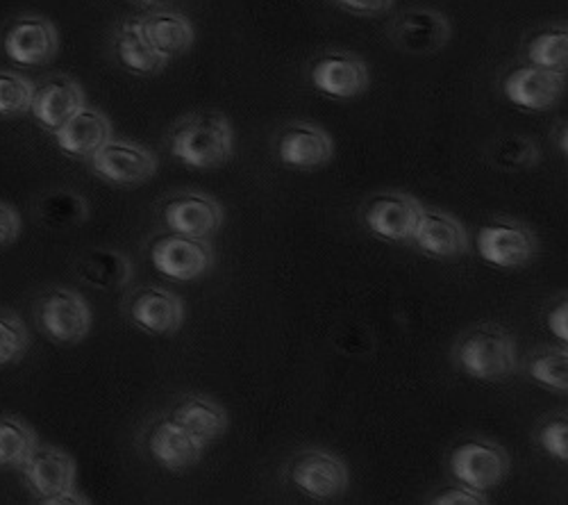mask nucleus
I'll return each instance as SVG.
<instances>
[{
  "instance_id": "obj_38",
  "label": "nucleus",
  "mask_w": 568,
  "mask_h": 505,
  "mask_svg": "<svg viewBox=\"0 0 568 505\" xmlns=\"http://www.w3.org/2000/svg\"><path fill=\"white\" fill-rule=\"evenodd\" d=\"M45 505H87V503H91L87 496H80V492L73 487V489H67V492H62V494H58V496H51V498H45L43 501Z\"/></svg>"
},
{
  "instance_id": "obj_11",
  "label": "nucleus",
  "mask_w": 568,
  "mask_h": 505,
  "mask_svg": "<svg viewBox=\"0 0 568 505\" xmlns=\"http://www.w3.org/2000/svg\"><path fill=\"white\" fill-rule=\"evenodd\" d=\"M310 82L323 97L335 101L359 99L371 84L368 64L346 51H333L321 55L310 69Z\"/></svg>"
},
{
  "instance_id": "obj_30",
  "label": "nucleus",
  "mask_w": 568,
  "mask_h": 505,
  "mask_svg": "<svg viewBox=\"0 0 568 505\" xmlns=\"http://www.w3.org/2000/svg\"><path fill=\"white\" fill-rule=\"evenodd\" d=\"M528 374L552 392L568 390V353L566 349H548L528 362Z\"/></svg>"
},
{
  "instance_id": "obj_16",
  "label": "nucleus",
  "mask_w": 568,
  "mask_h": 505,
  "mask_svg": "<svg viewBox=\"0 0 568 505\" xmlns=\"http://www.w3.org/2000/svg\"><path fill=\"white\" fill-rule=\"evenodd\" d=\"M84 105V89L78 80L71 75H51L34 84L30 114L41 130L55 134Z\"/></svg>"
},
{
  "instance_id": "obj_32",
  "label": "nucleus",
  "mask_w": 568,
  "mask_h": 505,
  "mask_svg": "<svg viewBox=\"0 0 568 505\" xmlns=\"http://www.w3.org/2000/svg\"><path fill=\"white\" fill-rule=\"evenodd\" d=\"M491 160L500 169H530L539 162V151L528 137H505L494 147Z\"/></svg>"
},
{
  "instance_id": "obj_24",
  "label": "nucleus",
  "mask_w": 568,
  "mask_h": 505,
  "mask_svg": "<svg viewBox=\"0 0 568 505\" xmlns=\"http://www.w3.org/2000/svg\"><path fill=\"white\" fill-rule=\"evenodd\" d=\"M141 26H144V32L155 46V51L162 53L169 62L184 55L196 41L194 23L173 10H160L141 17Z\"/></svg>"
},
{
  "instance_id": "obj_25",
  "label": "nucleus",
  "mask_w": 568,
  "mask_h": 505,
  "mask_svg": "<svg viewBox=\"0 0 568 505\" xmlns=\"http://www.w3.org/2000/svg\"><path fill=\"white\" fill-rule=\"evenodd\" d=\"M80 279L97 290H123L132 281V262L125 253L93 249L78 262Z\"/></svg>"
},
{
  "instance_id": "obj_37",
  "label": "nucleus",
  "mask_w": 568,
  "mask_h": 505,
  "mask_svg": "<svg viewBox=\"0 0 568 505\" xmlns=\"http://www.w3.org/2000/svg\"><path fill=\"white\" fill-rule=\"evenodd\" d=\"M546 324L557 340H561V342L568 340V303H566V299L546 314Z\"/></svg>"
},
{
  "instance_id": "obj_10",
  "label": "nucleus",
  "mask_w": 568,
  "mask_h": 505,
  "mask_svg": "<svg viewBox=\"0 0 568 505\" xmlns=\"http://www.w3.org/2000/svg\"><path fill=\"white\" fill-rule=\"evenodd\" d=\"M151 262L166 279L189 283L214 266V249L207 240L171 233L151 246Z\"/></svg>"
},
{
  "instance_id": "obj_9",
  "label": "nucleus",
  "mask_w": 568,
  "mask_h": 505,
  "mask_svg": "<svg viewBox=\"0 0 568 505\" xmlns=\"http://www.w3.org/2000/svg\"><path fill=\"white\" fill-rule=\"evenodd\" d=\"M423 205L403 192L375 194L364 203L362 219L368 231L387 242L407 244L414 240Z\"/></svg>"
},
{
  "instance_id": "obj_22",
  "label": "nucleus",
  "mask_w": 568,
  "mask_h": 505,
  "mask_svg": "<svg viewBox=\"0 0 568 505\" xmlns=\"http://www.w3.org/2000/svg\"><path fill=\"white\" fill-rule=\"evenodd\" d=\"M114 53L119 64L134 75H158L169 64V60L155 51L139 17L128 19L116 28Z\"/></svg>"
},
{
  "instance_id": "obj_8",
  "label": "nucleus",
  "mask_w": 568,
  "mask_h": 505,
  "mask_svg": "<svg viewBox=\"0 0 568 505\" xmlns=\"http://www.w3.org/2000/svg\"><path fill=\"white\" fill-rule=\"evenodd\" d=\"M3 51L17 67H45L60 51V34L53 21L23 14L10 23L3 37Z\"/></svg>"
},
{
  "instance_id": "obj_26",
  "label": "nucleus",
  "mask_w": 568,
  "mask_h": 505,
  "mask_svg": "<svg viewBox=\"0 0 568 505\" xmlns=\"http://www.w3.org/2000/svg\"><path fill=\"white\" fill-rule=\"evenodd\" d=\"M37 448V433L19 417L0 415V469H21Z\"/></svg>"
},
{
  "instance_id": "obj_31",
  "label": "nucleus",
  "mask_w": 568,
  "mask_h": 505,
  "mask_svg": "<svg viewBox=\"0 0 568 505\" xmlns=\"http://www.w3.org/2000/svg\"><path fill=\"white\" fill-rule=\"evenodd\" d=\"M30 349V331L23 319L10 310H0V366L19 362Z\"/></svg>"
},
{
  "instance_id": "obj_20",
  "label": "nucleus",
  "mask_w": 568,
  "mask_h": 505,
  "mask_svg": "<svg viewBox=\"0 0 568 505\" xmlns=\"http://www.w3.org/2000/svg\"><path fill=\"white\" fill-rule=\"evenodd\" d=\"M146 446L153 461L169 472H182L199 465L207 448L171 417L160 420L151 426Z\"/></svg>"
},
{
  "instance_id": "obj_3",
  "label": "nucleus",
  "mask_w": 568,
  "mask_h": 505,
  "mask_svg": "<svg viewBox=\"0 0 568 505\" xmlns=\"http://www.w3.org/2000/svg\"><path fill=\"white\" fill-rule=\"evenodd\" d=\"M287 481L314 501H333L346 494L351 474L339 455L323 448H305L290 461Z\"/></svg>"
},
{
  "instance_id": "obj_34",
  "label": "nucleus",
  "mask_w": 568,
  "mask_h": 505,
  "mask_svg": "<svg viewBox=\"0 0 568 505\" xmlns=\"http://www.w3.org/2000/svg\"><path fill=\"white\" fill-rule=\"evenodd\" d=\"M430 503L435 505H485L489 503L485 492H478L466 485H457V487H446L442 492H437V496L430 498Z\"/></svg>"
},
{
  "instance_id": "obj_29",
  "label": "nucleus",
  "mask_w": 568,
  "mask_h": 505,
  "mask_svg": "<svg viewBox=\"0 0 568 505\" xmlns=\"http://www.w3.org/2000/svg\"><path fill=\"white\" fill-rule=\"evenodd\" d=\"M34 84L17 71H0V119H19L30 114Z\"/></svg>"
},
{
  "instance_id": "obj_12",
  "label": "nucleus",
  "mask_w": 568,
  "mask_h": 505,
  "mask_svg": "<svg viewBox=\"0 0 568 505\" xmlns=\"http://www.w3.org/2000/svg\"><path fill=\"white\" fill-rule=\"evenodd\" d=\"M162 221L171 233L207 240L223 225L221 203L201 192H182L166 199L160 208Z\"/></svg>"
},
{
  "instance_id": "obj_19",
  "label": "nucleus",
  "mask_w": 568,
  "mask_h": 505,
  "mask_svg": "<svg viewBox=\"0 0 568 505\" xmlns=\"http://www.w3.org/2000/svg\"><path fill=\"white\" fill-rule=\"evenodd\" d=\"M412 242L435 260H459L468 251V233L464 223L450 212L435 208H423Z\"/></svg>"
},
{
  "instance_id": "obj_18",
  "label": "nucleus",
  "mask_w": 568,
  "mask_h": 505,
  "mask_svg": "<svg viewBox=\"0 0 568 505\" xmlns=\"http://www.w3.org/2000/svg\"><path fill=\"white\" fill-rule=\"evenodd\" d=\"M132 324L149 335H175L184 321V303L178 294L162 287H141L128 301Z\"/></svg>"
},
{
  "instance_id": "obj_23",
  "label": "nucleus",
  "mask_w": 568,
  "mask_h": 505,
  "mask_svg": "<svg viewBox=\"0 0 568 505\" xmlns=\"http://www.w3.org/2000/svg\"><path fill=\"white\" fill-rule=\"evenodd\" d=\"M171 420L192 433L203 446L219 442L230 424L225 407L207 396H184L173 407Z\"/></svg>"
},
{
  "instance_id": "obj_4",
  "label": "nucleus",
  "mask_w": 568,
  "mask_h": 505,
  "mask_svg": "<svg viewBox=\"0 0 568 505\" xmlns=\"http://www.w3.org/2000/svg\"><path fill=\"white\" fill-rule=\"evenodd\" d=\"M39 331L58 344H80L91 333V307L82 294L53 287L37 303Z\"/></svg>"
},
{
  "instance_id": "obj_2",
  "label": "nucleus",
  "mask_w": 568,
  "mask_h": 505,
  "mask_svg": "<svg viewBox=\"0 0 568 505\" xmlns=\"http://www.w3.org/2000/svg\"><path fill=\"white\" fill-rule=\"evenodd\" d=\"M455 362L470 378L500 381L518 372V351L507 329L480 324L457 342Z\"/></svg>"
},
{
  "instance_id": "obj_36",
  "label": "nucleus",
  "mask_w": 568,
  "mask_h": 505,
  "mask_svg": "<svg viewBox=\"0 0 568 505\" xmlns=\"http://www.w3.org/2000/svg\"><path fill=\"white\" fill-rule=\"evenodd\" d=\"M21 214L10 203L0 201V249L14 244L21 235Z\"/></svg>"
},
{
  "instance_id": "obj_17",
  "label": "nucleus",
  "mask_w": 568,
  "mask_h": 505,
  "mask_svg": "<svg viewBox=\"0 0 568 505\" xmlns=\"http://www.w3.org/2000/svg\"><path fill=\"white\" fill-rule=\"evenodd\" d=\"M21 474L28 489L37 496L39 503H43L45 498L75 487L78 465L73 461V455H69L67 451L58 446L37 444V448L21 467Z\"/></svg>"
},
{
  "instance_id": "obj_13",
  "label": "nucleus",
  "mask_w": 568,
  "mask_h": 505,
  "mask_svg": "<svg viewBox=\"0 0 568 505\" xmlns=\"http://www.w3.org/2000/svg\"><path fill=\"white\" fill-rule=\"evenodd\" d=\"M275 151L277 160L284 166L298 171H316L335 158V142L321 125L296 121L282 128Z\"/></svg>"
},
{
  "instance_id": "obj_21",
  "label": "nucleus",
  "mask_w": 568,
  "mask_h": 505,
  "mask_svg": "<svg viewBox=\"0 0 568 505\" xmlns=\"http://www.w3.org/2000/svg\"><path fill=\"white\" fill-rule=\"evenodd\" d=\"M53 137L64 155L73 160H89L108 140H112V123L101 110L84 105Z\"/></svg>"
},
{
  "instance_id": "obj_39",
  "label": "nucleus",
  "mask_w": 568,
  "mask_h": 505,
  "mask_svg": "<svg viewBox=\"0 0 568 505\" xmlns=\"http://www.w3.org/2000/svg\"><path fill=\"white\" fill-rule=\"evenodd\" d=\"M134 3H146V6H151V3H160V0H134Z\"/></svg>"
},
{
  "instance_id": "obj_7",
  "label": "nucleus",
  "mask_w": 568,
  "mask_h": 505,
  "mask_svg": "<svg viewBox=\"0 0 568 505\" xmlns=\"http://www.w3.org/2000/svg\"><path fill=\"white\" fill-rule=\"evenodd\" d=\"M478 253L485 262L500 269L530 264L539 253V240L526 223L516 219H494L483 225L476 238Z\"/></svg>"
},
{
  "instance_id": "obj_35",
  "label": "nucleus",
  "mask_w": 568,
  "mask_h": 505,
  "mask_svg": "<svg viewBox=\"0 0 568 505\" xmlns=\"http://www.w3.org/2000/svg\"><path fill=\"white\" fill-rule=\"evenodd\" d=\"M333 3L348 14L371 19V17L387 14L394 8L396 0H333Z\"/></svg>"
},
{
  "instance_id": "obj_5",
  "label": "nucleus",
  "mask_w": 568,
  "mask_h": 505,
  "mask_svg": "<svg viewBox=\"0 0 568 505\" xmlns=\"http://www.w3.org/2000/svg\"><path fill=\"white\" fill-rule=\"evenodd\" d=\"M450 474L457 483L478 492L498 487L509 474L507 451L491 440H466L450 451Z\"/></svg>"
},
{
  "instance_id": "obj_33",
  "label": "nucleus",
  "mask_w": 568,
  "mask_h": 505,
  "mask_svg": "<svg viewBox=\"0 0 568 505\" xmlns=\"http://www.w3.org/2000/svg\"><path fill=\"white\" fill-rule=\"evenodd\" d=\"M539 446L550 455L557 457V461L566 463L568 461V422L566 415L552 417L546 424H541L537 433Z\"/></svg>"
},
{
  "instance_id": "obj_14",
  "label": "nucleus",
  "mask_w": 568,
  "mask_h": 505,
  "mask_svg": "<svg viewBox=\"0 0 568 505\" xmlns=\"http://www.w3.org/2000/svg\"><path fill=\"white\" fill-rule=\"evenodd\" d=\"M450 21L430 8L405 10L389 28L392 41L409 55H433L450 41Z\"/></svg>"
},
{
  "instance_id": "obj_28",
  "label": "nucleus",
  "mask_w": 568,
  "mask_h": 505,
  "mask_svg": "<svg viewBox=\"0 0 568 505\" xmlns=\"http://www.w3.org/2000/svg\"><path fill=\"white\" fill-rule=\"evenodd\" d=\"M39 216L53 228L80 225L89 216V205L75 192L55 190L39 201Z\"/></svg>"
},
{
  "instance_id": "obj_6",
  "label": "nucleus",
  "mask_w": 568,
  "mask_h": 505,
  "mask_svg": "<svg viewBox=\"0 0 568 505\" xmlns=\"http://www.w3.org/2000/svg\"><path fill=\"white\" fill-rule=\"evenodd\" d=\"M89 162L93 173L114 188L144 185L160 169L151 149L128 140H114V137L93 153Z\"/></svg>"
},
{
  "instance_id": "obj_27",
  "label": "nucleus",
  "mask_w": 568,
  "mask_h": 505,
  "mask_svg": "<svg viewBox=\"0 0 568 505\" xmlns=\"http://www.w3.org/2000/svg\"><path fill=\"white\" fill-rule=\"evenodd\" d=\"M526 58L530 64L566 73L568 64V32L566 28H546L530 37L526 46Z\"/></svg>"
},
{
  "instance_id": "obj_15",
  "label": "nucleus",
  "mask_w": 568,
  "mask_h": 505,
  "mask_svg": "<svg viewBox=\"0 0 568 505\" xmlns=\"http://www.w3.org/2000/svg\"><path fill=\"white\" fill-rule=\"evenodd\" d=\"M505 99L516 108L544 112L555 108L566 91V73L541 69L535 64L518 67L503 82Z\"/></svg>"
},
{
  "instance_id": "obj_1",
  "label": "nucleus",
  "mask_w": 568,
  "mask_h": 505,
  "mask_svg": "<svg viewBox=\"0 0 568 505\" xmlns=\"http://www.w3.org/2000/svg\"><path fill=\"white\" fill-rule=\"evenodd\" d=\"M169 151L189 169H219L234 155V128L223 112H194L173 125Z\"/></svg>"
}]
</instances>
